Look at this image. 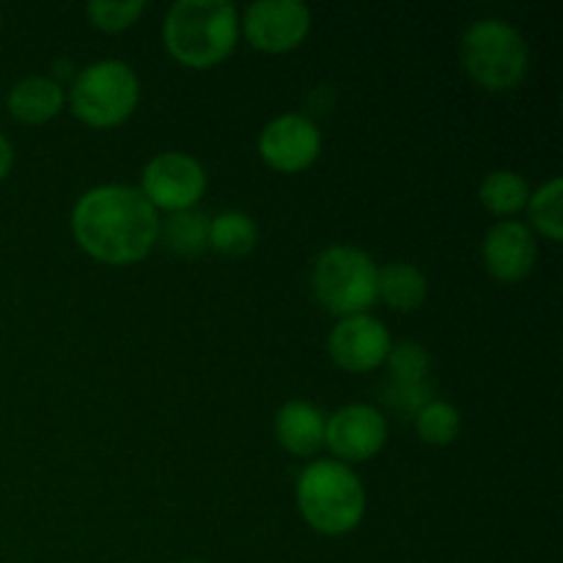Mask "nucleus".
Wrapping results in <instances>:
<instances>
[{
    "label": "nucleus",
    "mask_w": 563,
    "mask_h": 563,
    "mask_svg": "<svg viewBox=\"0 0 563 563\" xmlns=\"http://www.w3.org/2000/svg\"><path fill=\"white\" fill-rule=\"evenodd\" d=\"M383 399L388 401L396 412H401V416L416 418L418 410H421V407H427L429 401L434 399V388L429 385V379L427 383H412V385L390 383V388L385 390Z\"/></svg>",
    "instance_id": "nucleus-23"
},
{
    "label": "nucleus",
    "mask_w": 563,
    "mask_h": 563,
    "mask_svg": "<svg viewBox=\"0 0 563 563\" xmlns=\"http://www.w3.org/2000/svg\"><path fill=\"white\" fill-rule=\"evenodd\" d=\"M462 66L487 91H509L526 77L531 53L515 25L504 20H478L465 31L460 44Z\"/></svg>",
    "instance_id": "nucleus-4"
},
{
    "label": "nucleus",
    "mask_w": 563,
    "mask_h": 563,
    "mask_svg": "<svg viewBox=\"0 0 563 563\" xmlns=\"http://www.w3.org/2000/svg\"><path fill=\"white\" fill-rule=\"evenodd\" d=\"M322 152V132L308 115L284 113L269 121L258 135V154L269 168L297 174L317 163Z\"/></svg>",
    "instance_id": "nucleus-9"
},
{
    "label": "nucleus",
    "mask_w": 563,
    "mask_h": 563,
    "mask_svg": "<svg viewBox=\"0 0 563 563\" xmlns=\"http://www.w3.org/2000/svg\"><path fill=\"white\" fill-rule=\"evenodd\" d=\"M484 267L500 284H520L531 275L539 247L531 229L520 220H500L487 231L482 245Z\"/></svg>",
    "instance_id": "nucleus-12"
},
{
    "label": "nucleus",
    "mask_w": 563,
    "mask_h": 563,
    "mask_svg": "<svg viewBox=\"0 0 563 563\" xmlns=\"http://www.w3.org/2000/svg\"><path fill=\"white\" fill-rule=\"evenodd\" d=\"M385 366H388L390 383L396 385L427 383L429 355L416 341H401V344L390 346L388 357H385Z\"/></svg>",
    "instance_id": "nucleus-21"
},
{
    "label": "nucleus",
    "mask_w": 563,
    "mask_h": 563,
    "mask_svg": "<svg viewBox=\"0 0 563 563\" xmlns=\"http://www.w3.org/2000/svg\"><path fill=\"white\" fill-rule=\"evenodd\" d=\"M427 275L407 262H394L377 273V300L388 302L394 311L410 313L427 302Z\"/></svg>",
    "instance_id": "nucleus-15"
},
{
    "label": "nucleus",
    "mask_w": 563,
    "mask_h": 563,
    "mask_svg": "<svg viewBox=\"0 0 563 563\" xmlns=\"http://www.w3.org/2000/svg\"><path fill=\"white\" fill-rule=\"evenodd\" d=\"M88 20L104 33H121L137 22L146 11V0H93L88 3Z\"/></svg>",
    "instance_id": "nucleus-22"
},
{
    "label": "nucleus",
    "mask_w": 563,
    "mask_h": 563,
    "mask_svg": "<svg viewBox=\"0 0 563 563\" xmlns=\"http://www.w3.org/2000/svg\"><path fill=\"white\" fill-rule=\"evenodd\" d=\"M71 234L99 262L135 264L159 240V218L137 187L102 185L75 203Z\"/></svg>",
    "instance_id": "nucleus-1"
},
{
    "label": "nucleus",
    "mask_w": 563,
    "mask_h": 563,
    "mask_svg": "<svg viewBox=\"0 0 563 563\" xmlns=\"http://www.w3.org/2000/svg\"><path fill=\"white\" fill-rule=\"evenodd\" d=\"M207 190V170L196 157L185 152H163L143 168L141 192L154 209L187 212L201 201Z\"/></svg>",
    "instance_id": "nucleus-7"
},
{
    "label": "nucleus",
    "mask_w": 563,
    "mask_h": 563,
    "mask_svg": "<svg viewBox=\"0 0 563 563\" xmlns=\"http://www.w3.org/2000/svg\"><path fill=\"white\" fill-rule=\"evenodd\" d=\"M460 410H456L451 401L432 399L427 407H421L416 416V432L427 445H438V449L451 445L460 438Z\"/></svg>",
    "instance_id": "nucleus-20"
},
{
    "label": "nucleus",
    "mask_w": 563,
    "mask_h": 563,
    "mask_svg": "<svg viewBox=\"0 0 563 563\" xmlns=\"http://www.w3.org/2000/svg\"><path fill=\"white\" fill-rule=\"evenodd\" d=\"M388 418L372 405H346L324 421V443L339 462H366L383 451Z\"/></svg>",
    "instance_id": "nucleus-11"
},
{
    "label": "nucleus",
    "mask_w": 563,
    "mask_h": 563,
    "mask_svg": "<svg viewBox=\"0 0 563 563\" xmlns=\"http://www.w3.org/2000/svg\"><path fill=\"white\" fill-rule=\"evenodd\" d=\"M258 229L256 220L240 209H229L209 220V247L223 256H247L256 247Z\"/></svg>",
    "instance_id": "nucleus-16"
},
{
    "label": "nucleus",
    "mask_w": 563,
    "mask_h": 563,
    "mask_svg": "<svg viewBox=\"0 0 563 563\" xmlns=\"http://www.w3.org/2000/svg\"><path fill=\"white\" fill-rule=\"evenodd\" d=\"M478 198L493 214L511 218L520 209H526L531 192H528L526 179L517 170H493V174L484 176L482 187H478Z\"/></svg>",
    "instance_id": "nucleus-17"
},
{
    "label": "nucleus",
    "mask_w": 563,
    "mask_h": 563,
    "mask_svg": "<svg viewBox=\"0 0 563 563\" xmlns=\"http://www.w3.org/2000/svg\"><path fill=\"white\" fill-rule=\"evenodd\" d=\"M297 506L308 526L322 537H344L366 515V489L350 465L317 460L297 478Z\"/></svg>",
    "instance_id": "nucleus-3"
},
{
    "label": "nucleus",
    "mask_w": 563,
    "mask_h": 563,
    "mask_svg": "<svg viewBox=\"0 0 563 563\" xmlns=\"http://www.w3.org/2000/svg\"><path fill=\"white\" fill-rule=\"evenodd\" d=\"M141 82L130 64L119 58L93 60L75 77L69 88L71 113L88 126L110 130L124 124L137 108Z\"/></svg>",
    "instance_id": "nucleus-6"
},
{
    "label": "nucleus",
    "mask_w": 563,
    "mask_h": 563,
    "mask_svg": "<svg viewBox=\"0 0 563 563\" xmlns=\"http://www.w3.org/2000/svg\"><path fill=\"white\" fill-rule=\"evenodd\" d=\"M240 38V14L229 0H179L163 22L165 49L190 69L223 64Z\"/></svg>",
    "instance_id": "nucleus-2"
},
{
    "label": "nucleus",
    "mask_w": 563,
    "mask_h": 563,
    "mask_svg": "<svg viewBox=\"0 0 563 563\" xmlns=\"http://www.w3.org/2000/svg\"><path fill=\"white\" fill-rule=\"evenodd\" d=\"M11 168H14V148H11L9 137L0 132V181L11 174Z\"/></svg>",
    "instance_id": "nucleus-24"
},
{
    "label": "nucleus",
    "mask_w": 563,
    "mask_h": 563,
    "mask_svg": "<svg viewBox=\"0 0 563 563\" xmlns=\"http://www.w3.org/2000/svg\"><path fill=\"white\" fill-rule=\"evenodd\" d=\"M324 421L311 401L291 399L275 416V438L289 454L313 456L324 445Z\"/></svg>",
    "instance_id": "nucleus-13"
},
{
    "label": "nucleus",
    "mask_w": 563,
    "mask_h": 563,
    "mask_svg": "<svg viewBox=\"0 0 563 563\" xmlns=\"http://www.w3.org/2000/svg\"><path fill=\"white\" fill-rule=\"evenodd\" d=\"M159 236L179 256H198L209 247V218L196 209L174 212L165 223H159Z\"/></svg>",
    "instance_id": "nucleus-18"
},
{
    "label": "nucleus",
    "mask_w": 563,
    "mask_h": 563,
    "mask_svg": "<svg viewBox=\"0 0 563 563\" xmlns=\"http://www.w3.org/2000/svg\"><path fill=\"white\" fill-rule=\"evenodd\" d=\"M563 179L553 176L550 181H544L531 198H528V218H531L533 229L542 231V236H548L550 242L563 240Z\"/></svg>",
    "instance_id": "nucleus-19"
},
{
    "label": "nucleus",
    "mask_w": 563,
    "mask_h": 563,
    "mask_svg": "<svg viewBox=\"0 0 563 563\" xmlns=\"http://www.w3.org/2000/svg\"><path fill=\"white\" fill-rule=\"evenodd\" d=\"M240 27L262 53H289L311 31V9L300 0H258L247 5Z\"/></svg>",
    "instance_id": "nucleus-8"
},
{
    "label": "nucleus",
    "mask_w": 563,
    "mask_h": 563,
    "mask_svg": "<svg viewBox=\"0 0 563 563\" xmlns=\"http://www.w3.org/2000/svg\"><path fill=\"white\" fill-rule=\"evenodd\" d=\"M0 25H3V20H0Z\"/></svg>",
    "instance_id": "nucleus-26"
},
{
    "label": "nucleus",
    "mask_w": 563,
    "mask_h": 563,
    "mask_svg": "<svg viewBox=\"0 0 563 563\" xmlns=\"http://www.w3.org/2000/svg\"><path fill=\"white\" fill-rule=\"evenodd\" d=\"M377 273L379 267L366 251L333 245L313 262V295L339 319L368 313V308L377 302Z\"/></svg>",
    "instance_id": "nucleus-5"
},
{
    "label": "nucleus",
    "mask_w": 563,
    "mask_h": 563,
    "mask_svg": "<svg viewBox=\"0 0 563 563\" xmlns=\"http://www.w3.org/2000/svg\"><path fill=\"white\" fill-rule=\"evenodd\" d=\"M181 563H209V561H198V559H190V561H181Z\"/></svg>",
    "instance_id": "nucleus-25"
},
{
    "label": "nucleus",
    "mask_w": 563,
    "mask_h": 563,
    "mask_svg": "<svg viewBox=\"0 0 563 563\" xmlns=\"http://www.w3.org/2000/svg\"><path fill=\"white\" fill-rule=\"evenodd\" d=\"M60 104H64L60 82L38 75L14 82L5 97V108L22 124H44V121L55 119L60 113Z\"/></svg>",
    "instance_id": "nucleus-14"
},
{
    "label": "nucleus",
    "mask_w": 563,
    "mask_h": 563,
    "mask_svg": "<svg viewBox=\"0 0 563 563\" xmlns=\"http://www.w3.org/2000/svg\"><path fill=\"white\" fill-rule=\"evenodd\" d=\"M390 346L394 341H390L388 328L368 313L339 319L328 339L333 363L350 374H366L385 366Z\"/></svg>",
    "instance_id": "nucleus-10"
}]
</instances>
